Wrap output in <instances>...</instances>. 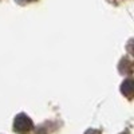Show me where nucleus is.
I'll return each mask as SVG.
<instances>
[{"label": "nucleus", "instance_id": "nucleus-1", "mask_svg": "<svg viewBox=\"0 0 134 134\" xmlns=\"http://www.w3.org/2000/svg\"><path fill=\"white\" fill-rule=\"evenodd\" d=\"M32 121L30 117H27L26 114H19L16 115L15 121H14V129L15 131H18L19 134H27L28 131H31L32 129Z\"/></svg>", "mask_w": 134, "mask_h": 134}, {"label": "nucleus", "instance_id": "nucleus-2", "mask_svg": "<svg viewBox=\"0 0 134 134\" xmlns=\"http://www.w3.org/2000/svg\"><path fill=\"white\" fill-rule=\"evenodd\" d=\"M121 91H122L124 95H126L129 99L133 97V94H134V85H133V79H131V78H129V79H126L124 83H122Z\"/></svg>", "mask_w": 134, "mask_h": 134}, {"label": "nucleus", "instance_id": "nucleus-3", "mask_svg": "<svg viewBox=\"0 0 134 134\" xmlns=\"http://www.w3.org/2000/svg\"><path fill=\"white\" fill-rule=\"evenodd\" d=\"M86 134H100L99 130H94V129H90V130H87Z\"/></svg>", "mask_w": 134, "mask_h": 134}, {"label": "nucleus", "instance_id": "nucleus-4", "mask_svg": "<svg viewBox=\"0 0 134 134\" xmlns=\"http://www.w3.org/2000/svg\"><path fill=\"white\" fill-rule=\"evenodd\" d=\"M122 134H127V133H122Z\"/></svg>", "mask_w": 134, "mask_h": 134}]
</instances>
